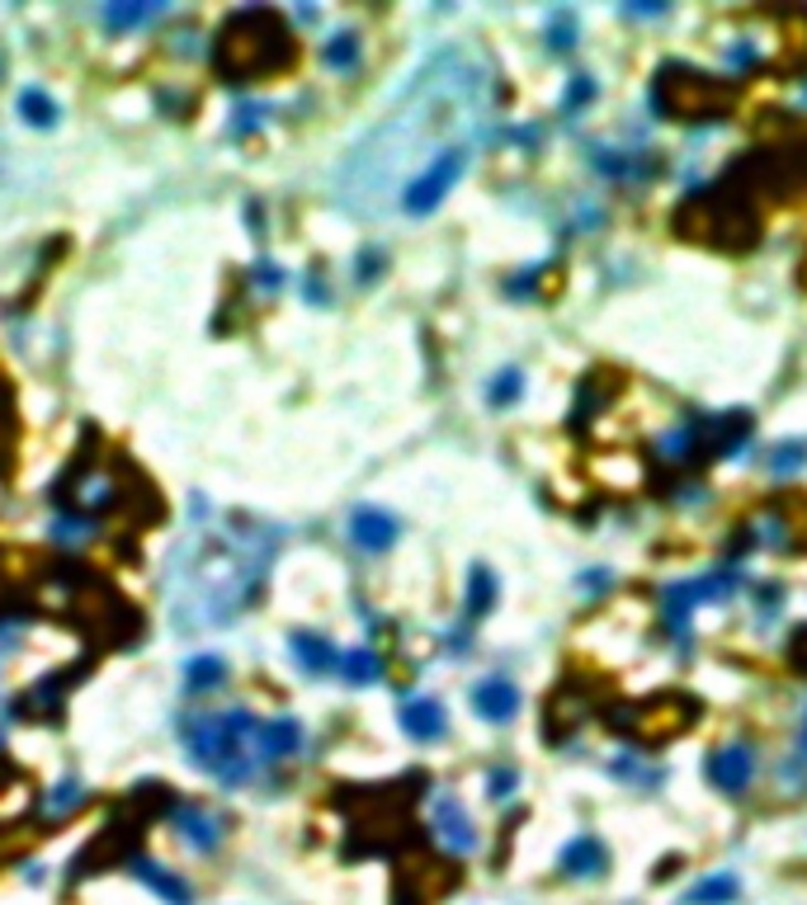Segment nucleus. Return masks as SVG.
Masks as SVG:
<instances>
[{"label": "nucleus", "instance_id": "nucleus-1", "mask_svg": "<svg viewBox=\"0 0 807 905\" xmlns=\"http://www.w3.org/2000/svg\"><path fill=\"white\" fill-rule=\"evenodd\" d=\"M486 118V66L472 52H440L401 99V109L382 123L345 166V199L374 208L392 189L407 193L434 161L449 151H468V137Z\"/></svg>", "mask_w": 807, "mask_h": 905}, {"label": "nucleus", "instance_id": "nucleus-2", "mask_svg": "<svg viewBox=\"0 0 807 905\" xmlns=\"http://www.w3.org/2000/svg\"><path fill=\"white\" fill-rule=\"evenodd\" d=\"M751 199H756V193L736 180V175L723 180V185L704 189V193H690L675 212L680 236L717 245V251H751L756 236H761V212H756Z\"/></svg>", "mask_w": 807, "mask_h": 905}, {"label": "nucleus", "instance_id": "nucleus-3", "mask_svg": "<svg viewBox=\"0 0 807 905\" xmlns=\"http://www.w3.org/2000/svg\"><path fill=\"white\" fill-rule=\"evenodd\" d=\"M736 85L713 71H694L685 62H665L652 81V104L675 123H717L732 114Z\"/></svg>", "mask_w": 807, "mask_h": 905}, {"label": "nucleus", "instance_id": "nucleus-4", "mask_svg": "<svg viewBox=\"0 0 807 905\" xmlns=\"http://www.w3.org/2000/svg\"><path fill=\"white\" fill-rule=\"evenodd\" d=\"M289 33L270 10H241L222 33L218 62L232 71V81H260L289 62Z\"/></svg>", "mask_w": 807, "mask_h": 905}, {"label": "nucleus", "instance_id": "nucleus-5", "mask_svg": "<svg viewBox=\"0 0 807 905\" xmlns=\"http://www.w3.org/2000/svg\"><path fill=\"white\" fill-rule=\"evenodd\" d=\"M699 707L690 698H680V694H665V698H647L638 707H623L619 713V732L623 736H633L638 745H661V740H675L685 726L694 722Z\"/></svg>", "mask_w": 807, "mask_h": 905}, {"label": "nucleus", "instance_id": "nucleus-6", "mask_svg": "<svg viewBox=\"0 0 807 905\" xmlns=\"http://www.w3.org/2000/svg\"><path fill=\"white\" fill-rule=\"evenodd\" d=\"M463 166H468V151H449L444 161H434L426 175H420V180H411V189L401 193V208L416 212V218H420V212H434V208L444 203V193L459 185Z\"/></svg>", "mask_w": 807, "mask_h": 905}, {"label": "nucleus", "instance_id": "nucleus-7", "mask_svg": "<svg viewBox=\"0 0 807 905\" xmlns=\"http://www.w3.org/2000/svg\"><path fill=\"white\" fill-rule=\"evenodd\" d=\"M709 778H713V788H723V792H746L751 788V778H756V755L746 750V745H727V750H717L709 759Z\"/></svg>", "mask_w": 807, "mask_h": 905}, {"label": "nucleus", "instance_id": "nucleus-8", "mask_svg": "<svg viewBox=\"0 0 807 905\" xmlns=\"http://www.w3.org/2000/svg\"><path fill=\"white\" fill-rule=\"evenodd\" d=\"M605 844L595 835H576L567 849H563V873L567 877H600L605 873Z\"/></svg>", "mask_w": 807, "mask_h": 905}, {"label": "nucleus", "instance_id": "nucleus-9", "mask_svg": "<svg viewBox=\"0 0 807 905\" xmlns=\"http://www.w3.org/2000/svg\"><path fill=\"white\" fill-rule=\"evenodd\" d=\"M472 703H478V713H482L486 722H511L515 707H520V694H515L511 680H486V684H478Z\"/></svg>", "mask_w": 807, "mask_h": 905}, {"label": "nucleus", "instance_id": "nucleus-10", "mask_svg": "<svg viewBox=\"0 0 807 905\" xmlns=\"http://www.w3.org/2000/svg\"><path fill=\"white\" fill-rule=\"evenodd\" d=\"M349 534H355L359 547L378 553V547H388V543L397 538V524L388 519V514H378V509H359L355 519H349Z\"/></svg>", "mask_w": 807, "mask_h": 905}, {"label": "nucleus", "instance_id": "nucleus-11", "mask_svg": "<svg viewBox=\"0 0 807 905\" xmlns=\"http://www.w3.org/2000/svg\"><path fill=\"white\" fill-rule=\"evenodd\" d=\"M401 726L416 736V740H434V736H444V707L440 703H430V698H420V703H407V713H401Z\"/></svg>", "mask_w": 807, "mask_h": 905}, {"label": "nucleus", "instance_id": "nucleus-12", "mask_svg": "<svg viewBox=\"0 0 807 905\" xmlns=\"http://www.w3.org/2000/svg\"><path fill=\"white\" fill-rule=\"evenodd\" d=\"M736 892H742V886H736L732 873H713V877H704V882H699L694 892L685 896V905H732Z\"/></svg>", "mask_w": 807, "mask_h": 905}, {"label": "nucleus", "instance_id": "nucleus-13", "mask_svg": "<svg viewBox=\"0 0 807 905\" xmlns=\"http://www.w3.org/2000/svg\"><path fill=\"white\" fill-rule=\"evenodd\" d=\"M440 825H444V840H449V844H459V849L472 844V825L463 821V811L453 807V802H440Z\"/></svg>", "mask_w": 807, "mask_h": 905}, {"label": "nucleus", "instance_id": "nucleus-14", "mask_svg": "<svg viewBox=\"0 0 807 905\" xmlns=\"http://www.w3.org/2000/svg\"><path fill=\"white\" fill-rule=\"evenodd\" d=\"M491 599H496V580H491V571H472V580H468V609L472 613H486L491 609Z\"/></svg>", "mask_w": 807, "mask_h": 905}, {"label": "nucleus", "instance_id": "nucleus-15", "mask_svg": "<svg viewBox=\"0 0 807 905\" xmlns=\"http://www.w3.org/2000/svg\"><path fill=\"white\" fill-rule=\"evenodd\" d=\"M340 665L349 670V680L355 684H368V680H378V661L368 651H355V655H340Z\"/></svg>", "mask_w": 807, "mask_h": 905}, {"label": "nucleus", "instance_id": "nucleus-16", "mask_svg": "<svg viewBox=\"0 0 807 905\" xmlns=\"http://www.w3.org/2000/svg\"><path fill=\"white\" fill-rule=\"evenodd\" d=\"M297 661H307V665H340V655L317 646V636H297Z\"/></svg>", "mask_w": 807, "mask_h": 905}, {"label": "nucleus", "instance_id": "nucleus-17", "mask_svg": "<svg viewBox=\"0 0 807 905\" xmlns=\"http://www.w3.org/2000/svg\"><path fill=\"white\" fill-rule=\"evenodd\" d=\"M548 43H553L557 52H567V48L576 43V24H572V14H567V10H557V14H553V29H548Z\"/></svg>", "mask_w": 807, "mask_h": 905}, {"label": "nucleus", "instance_id": "nucleus-18", "mask_svg": "<svg viewBox=\"0 0 807 905\" xmlns=\"http://www.w3.org/2000/svg\"><path fill=\"white\" fill-rule=\"evenodd\" d=\"M590 99H595V81L590 76H572L567 95H563V109L572 114V109H581V104H590Z\"/></svg>", "mask_w": 807, "mask_h": 905}, {"label": "nucleus", "instance_id": "nucleus-19", "mask_svg": "<svg viewBox=\"0 0 807 905\" xmlns=\"http://www.w3.org/2000/svg\"><path fill=\"white\" fill-rule=\"evenodd\" d=\"M803 463H807V449H803V443H784V449L769 457V467H775V472H794V467H803Z\"/></svg>", "mask_w": 807, "mask_h": 905}, {"label": "nucleus", "instance_id": "nucleus-20", "mask_svg": "<svg viewBox=\"0 0 807 905\" xmlns=\"http://www.w3.org/2000/svg\"><path fill=\"white\" fill-rule=\"evenodd\" d=\"M520 372H501V382L496 387H491V401H496V406H505V401H515L520 397Z\"/></svg>", "mask_w": 807, "mask_h": 905}, {"label": "nucleus", "instance_id": "nucleus-21", "mask_svg": "<svg viewBox=\"0 0 807 905\" xmlns=\"http://www.w3.org/2000/svg\"><path fill=\"white\" fill-rule=\"evenodd\" d=\"M24 114H29L33 123H52V99L39 95V91H29V95H24Z\"/></svg>", "mask_w": 807, "mask_h": 905}, {"label": "nucleus", "instance_id": "nucleus-22", "mask_svg": "<svg viewBox=\"0 0 807 905\" xmlns=\"http://www.w3.org/2000/svg\"><path fill=\"white\" fill-rule=\"evenodd\" d=\"M218 674H222V665H218V661H195V665H189V680H195L199 688L218 684Z\"/></svg>", "mask_w": 807, "mask_h": 905}, {"label": "nucleus", "instance_id": "nucleus-23", "mask_svg": "<svg viewBox=\"0 0 807 905\" xmlns=\"http://www.w3.org/2000/svg\"><path fill=\"white\" fill-rule=\"evenodd\" d=\"M326 57H331V66H349V62H355V39H349V33H345V39H336L326 48Z\"/></svg>", "mask_w": 807, "mask_h": 905}, {"label": "nucleus", "instance_id": "nucleus-24", "mask_svg": "<svg viewBox=\"0 0 807 905\" xmlns=\"http://www.w3.org/2000/svg\"><path fill=\"white\" fill-rule=\"evenodd\" d=\"M794 665H798V670H807V632H803L798 642H794Z\"/></svg>", "mask_w": 807, "mask_h": 905}, {"label": "nucleus", "instance_id": "nucleus-25", "mask_svg": "<svg viewBox=\"0 0 807 905\" xmlns=\"http://www.w3.org/2000/svg\"><path fill=\"white\" fill-rule=\"evenodd\" d=\"M803 750H807V726H803Z\"/></svg>", "mask_w": 807, "mask_h": 905}]
</instances>
